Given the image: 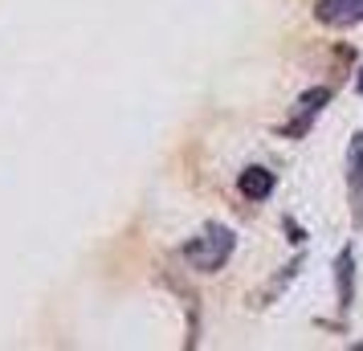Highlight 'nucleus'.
Returning <instances> with one entry per match:
<instances>
[{
	"label": "nucleus",
	"instance_id": "3",
	"mask_svg": "<svg viewBox=\"0 0 363 351\" xmlns=\"http://www.w3.org/2000/svg\"><path fill=\"white\" fill-rule=\"evenodd\" d=\"M314 17L327 29H351L363 21V0H314Z\"/></svg>",
	"mask_w": 363,
	"mask_h": 351
},
{
	"label": "nucleus",
	"instance_id": "5",
	"mask_svg": "<svg viewBox=\"0 0 363 351\" xmlns=\"http://www.w3.org/2000/svg\"><path fill=\"white\" fill-rule=\"evenodd\" d=\"M335 278H339V306H351L355 302V253L343 250L339 253V262H335Z\"/></svg>",
	"mask_w": 363,
	"mask_h": 351
},
{
	"label": "nucleus",
	"instance_id": "2",
	"mask_svg": "<svg viewBox=\"0 0 363 351\" xmlns=\"http://www.w3.org/2000/svg\"><path fill=\"white\" fill-rule=\"evenodd\" d=\"M330 94H335L330 86H311V90H302L298 102H294V123L286 127V135H306V127L318 118V111L330 102Z\"/></svg>",
	"mask_w": 363,
	"mask_h": 351
},
{
	"label": "nucleus",
	"instance_id": "4",
	"mask_svg": "<svg viewBox=\"0 0 363 351\" xmlns=\"http://www.w3.org/2000/svg\"><path fill=\"white\" fill-rule=\"evenodd\" d=\"M274 184H278L274 172H269V167H257V164L245 167V172L237 176V192H241L245 201H265V196L274 192Z\"/></svg>",
	"mask_w": 363,
	"mask_h": 351
},
{
	"label": "nucleus",
	"instance_id": "7",
	"mask_svg": "<svg viewBox=\"0 0 363 351\" xmlns=\"http://www.w3.org/2000/svg\"><path fill=\"white\" fill-rule=\"evenodd\" d=\"M355 86H359V94H363V69H359V82H355Z\"/></svg>",
	"mask_w": 363,
	"mask_h": 351
},
{
	"label": "nucleus",
	"instance_id": "1",
	"mask_svg": "<svg viewBox=\"0 0 363 351\" xmlns=\"http://www.w3.org/2000/svg\"><path fill=\"white\" fill-rule=\"evenodd\" d=\"M237 250V237H233L229 225H204V233L192 237L188 245H184V262L196 269V274H216V269H225V262L233 257Z\"/></svg>",
	"mask_w": 363,
	"mask_h": 351
},
{
	"label": "nucleus",
	"instance_id": "6",
	"mask_svg": "<svg viewBox=\"0 0 363 351\" xmlns=\"http://www.w3.org/2000/svg\"><path fill=\"white\" fill-rule=\"evenodd\" d=\"M347 188H351V201H363V135L351 139V151H347Z\"/></svg>",
	"mask_w": 363,
	"mask_h": 351
}]
</instances>
